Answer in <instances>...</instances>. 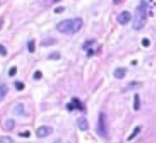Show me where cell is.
Here are the masks:
<instances>
[{"label": "cell", "mask_w": 156, "mask_h": 143, "mask_svg": "<svg viewBox=\"0 0 156 143\" xmlns=\"http://www.w3.org/2000/svg\"><path fill=\"white\" fill-rule=\"evenodd\" d=\"M83 20L80 17L61 20L57 25V30L63 34H75L83 28Z\"/></svg>", "instance_id": "1"}, {"label": "cell", "mask_w": 156, "mask_h": 143, "mask_svg": "<svg viewBox=\"0 0 156 143\" xmlns=\"http://www.w3.org/2000/svg\"><path fill=\"white\" fill-rule=\"evenodd\" d=\"M146 17H148V10L146 6L140 4L139 7L136 8L135 11V17L133 21V28L135 30H141L146 23Z\"/></svg>", "instance_id": "2"}, {"label": "cell", "mask_w": 156, "mask_h": 143, "mask_svg": "<svg viewBox=\"0 0 156 143\" xmlns=\"http://www.w3.org/2000/svg\"><path fill=\"white\" fill-rule=\"evenodd\" d=\"M97 133L103 138H107L108 137L109 128H108L107 117L104 112H101L98 114V119H97Z\"/></svg>", "instance_id": "3"}, {"label": "cell", "mask_w": 156, "mask_h": 143, "mask_svg": "<svg viewBox=\"0 0 156 143\" xmlns=\"http://www.w3.org/2000/svg\"><path fill=\"white\" fill-rule=\"evenodd\" d=\"M67 110H70V111H72V110L74 109H78L80 110V111H83V105L81 103H80V100L78 99V98H73L72 99V102H71L69 105L67 106Z\"/></svg>", "instance_id": "4"}, {"label": "cell", "mask_w": 156, "mask_h": 143, "mask_svg": "<svg viewBox=\"0 0 156 143\" xmlns=\"http://www.w3.org/2000/svg\"><path fill=\"white\" fill-rule=\"evenodd\" d=\"M130 19H132V15H130V13L127 12V11L121 12V13L119 14V16H118V21H119V23H121V25H126Z\"/></svg>", "instance_id": "5"}, {"label": "cell", "mask_w": 156, "mask_h": 143, "mask_svg": "<svg viewBox=\"0 0 156 143\" xmlns=\"http://www.w3.org/2000/svg\"><path fill=\"white\" fill-rule=\"evenodd\" d=\"M53 129L48 126H41L40 128H37V136L39 138H45L47 137L49 133H51Z\"/></svg>", "instance_id": "6"}, {"label": "cell", "mask_w": 156, "mask_h": 143, "mask_svg": "<svg viewBox=\"0 0 156 143\" xmlns=\"http://www.w3.org/2000/svg\"><path fill=\"white\" fill-rule=\"evenodd\" d=\"M126 75V68L125 67H118L113 72V76L116 79H123Z\"/></svg>", "instance_id": "7"}, {"label": "cell", "mask_w": 156, "mask_h": 143, "mask_svg": "<svg viewBox=\"0 0 156 143\" xmlns=\"http://www.w3.org/2000/svg\"><path fill=\"white\" fill-rule=\"evenodd\" d=\"M77 125H78L80 130L85 131V130L89 129V123H88V120H87L86 117H79L77 120Z\"/></svg>", "instance_id": "8"}, {"label": "cell", "mask_w": 156, "mask_h": 143, "mask_svg": "<svg viewBox=\"0 0 156 143\" xmlns=\"http://www.w3.org/2000/svg\"><path fill=\"white\" fill-rule=\"evenodd\" d=\"M13 113L16 114V115H18V117L24 115V114H25V106H24V104H21V103L17 104L16 106L14 107Z\"/></svg>", "instance_id": "9"}, {"label": "cell", "mask_w": 156, "mask_h": 143, "mask_svg": "<svg viewBox=\"0 0 156 143\" xmlns=\"http://www.w3.org/2000/svg\"><path fill=\"white\" fill-rule=\"evenodd\" d=\"M8 87L6 86V84H3V83H1L0 84V102H2V100L6 98V96H7L8 94Z\"/></svg>", "instance_id": "10"}, {"label": "cell", "mask_w": 156, "mask_h": 143, "mask_svg": "<svg viewBox=\"0 0 156 143\" xmlns=\"http://www.w3.org/2000/svg\"><path fill=\"white\" fill-rule=\"evenodd\" d=\"M57 43L56 39H45L44 41H42L41 45L42 46H51V45H55Z\"/></svg>", "instance_id": "11"}, {"label": "cell", "mask_w": 156, "mask_h": 143, "mask_svg": "<svg viewBox=\"0 0 156 143\" xmlns=\"http://www.w3.org/2000/svg\"><path fill=\"white\" fill-rule=\"evenodd\" d=\"M134 109L136 110V111H138L140 109V98L138 94H136L134 96Z\"/></svg>", "instance_id": "12"}, {"label": "cell", "mask_w": 156, "mask_h": 143, "mask_svg": "<svg viewBox=\"0 0 156 143\" xmlns=\"http://www.w3.org/2000/svg\"><path fill=\"white\" fill-rule=\"evenodd\" d=\"M15 126V121L12 120V119H9V120L6 122V128L9 130H12Z\"/></svg>", "instance_id": "13"}, {"label": "cell", "mask_w": 156, "mask_h": 143, "mask_svg": "<svg viewBox=\"0 0 156 143\" xmlns=\"http://www.w3.org/2000/svg\"><path fill=\"white\" fill-rule=\"evenodd\" d=\"M0 143H13V139L9 136L0 137Z\"/></svg>", "instance_id": "14"}, {"label": "cell", "mask_w": 156, "mask_h": 143, "mask_svg": "<svg viewBox=\"0 0 156 143\" xmlns=\"http://www.w3.org/2000/svg\"><path fill=\"white\" fill-rule=\"evenodd\" d=\"M28 50H29V53H34V50H35V43H34L33 40L28 42Z\"/></svg>", "instance_id": "15"}, {"label": "cell", "mask_w": 156, "mask_h": 143, "mask_svg": "<svg viewBox=\"0 0 156 143\" xmlns=\"http://www.w3.org/2000/svg\"><path fill=\"white\" fill-rule=\"evenodd\" d=\"M139 133H140V126H137L136 128L134 129L133 133H132V135H130V136L128 137V138H127V140H128V141H130V140L134 139V138H135V137H136Z\"/></svg>", "instance_id": "16"}, {"label": "cell", "mask_w": 156, "mask_h": 143, "mask_svg": "<svg viewBox=\"0 0 156 143\" xmlns=\"http://www.w3.org/2000/svg\"><path fill=\"white\" fill-rule=\"evenodd\" d=\"M48 59L49 60H59L60 59V53L55 51V53H51L50 55H48Z\"/></svg>", "instance_id": "17"}, {"label": "cell", "mask_w": 156, "mask_h": 143, "mask_svg": "<svg viewBox=\"0 0 156 143\" xmlns=\"http://www.w3.org/2000/svg\"><path fill=\"white\" fill-rule=\"evenodd\" d=\"M15 88H16L17 91H23L25 89V83L17 81V82H15Z\"/></svg>", "instance_id": "18"}, {"label": "cell", "mask_w": 156, "mask_h": 143, "mask_svg": "<svg viewBox=\"0 0 156 143\" xmlns=\"http://www.w3.org/2000/svg\"><path fill=\"white\" fill-rule=\"evenodd\" d=\"M0 55L2 57H6L8 55V50H7V48L2 45V44H0Z\"/></svg>", "instance_id": "19"}, {"label": "cell", "mask_w": 156, "mask_h": 143, "mask_svg": "<svg viewBox=\"0 0 156 143\" xmlns=\"http://www.w3.org/2000/svg\"><path fill=\"white\" fill-rule=\"evenodd\" d=\"M16 73H17V68H16V66L11 67L10 70H9V75H10L11 77H13L14 75H16Z\"/></svg>", "instance_id": "20"}, {"label": "cell", "mask_w": 156, "mask_h": 143, "mask_svg": "<svg viewBox=\"0 0 156 143\" xmlns=\"http://www.w3.org/2000/svg\"><path fill=\"white\" fill-rule=\"evenodd\" d=\"M33 78H34L35 80L41 79V78H42V73H41L40 70H37V72L34 73V75H33Z\"/></svg>", "instance_id": "21"}, {"label": "cell", "mask_w": 156, "mask_h": 143, "mask_svg": "<svg viewBox=\"0 0 156 143\" xmlns=\"http://www.w3.org/2000/svg\"><path fill=\"white\" fill-rule=\"evenodd\" d=\"M142 45L144 47L150 46V40H149V39H143V40H142Z\"/></svg>", "instance_id": "22"}, {"label": "cell", "mask_w": 156, "mask_h": 143, "mask_svg": "<svg viewBox=\"0 0 156 143\" xmlns=\"http://www.w3.org/2000/svg\"><path fill=\"white\" fill-rule=\"evenodd\" d=\"M151 1H152V0H141V4H142V6H146V7H148V6L151 3Z\"/></svg>", "instance_id": "23"}, {"label": "cell", "mask_w": 156, "mask_h": 143, "mask_svg": "<svg viewBox=\"0 0 156 143\" xmlns=\"http://www.w3.org/2000/svg\"><path fill=\"white\" fill-rule=\"evenodd\" d=\"M122 1H123V0H113V3H114V4H119V3H121Z\"/></svg>", "instance_id": "24"}, {"label": "cell", "mask_w": 156, "mask_h": 143, "mask_svg": "<svg viewBox=\"0 0 156 143\" xmlns=\"http://www.w3.org/2000/svg\"><path fill=\"white\" fill-rule=\"evenodd\" d=\"M2 26H3V20H2V19H1V18H0V29L2 28Z\"/></svg>", "instance_id": "25"}, {"label": "cell", "mask_w": 156, "mask_h": 143, "mask_svg": "<svg viewBox=\"0 0 156 143\" xmlns=\"http://www.w3.org/2000/svg\"><path fill=\"white\" fill-rule=\"evenodd\" d=\"M61 11H63V9H62V8H61V9H56V10H55V12H56V13H58V12H61Z\"/></svg>", "instance_id": "26"}, {"label": "cell", "mask_w": 156, "mask_h": 143, "mask_svg": "<svg viewBox=\"0 0 156 143\" xmlns=\"http://www.w3.org/2000/svg\"><path fill=\"white\" fill-rule=\"evenodd\" d=\"M51 2H57V1H59V0H50Z\"/></svg>", "instance_id": "27"}, {"label": "cell", "mask_w": 156, "mask_h": 143, "mask_svg": "<svg viewBox=\"0 0 156 143\" xmlns=\"http://www.w3.org/2000/svg\"><path fill=\"white\" fill-rule=\"evenodd\" d=\"M55 143H57V142H55Z\"/></svg>", "instance_id": "28"}]
</instances>
